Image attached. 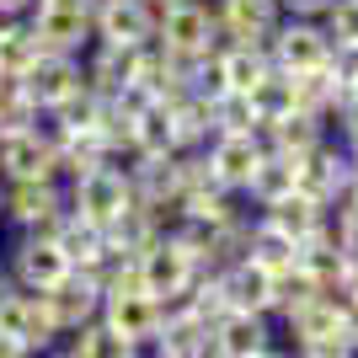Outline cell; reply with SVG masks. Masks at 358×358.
<instances>
[{
    "label": "cell",
    "mask_w": 358,
    "mask_h": 358,
    "mask_svg": "<svg viewBox=\"0 0 358 358\" xmlns=\"http://www.w3.org/2000/svg\"><path fill=\"white\" fill-rule=\"evenodd\" d=\"M155 48L171 54V59L209 64L214 54H224L230 43H224V32H220V22H214L209 0H182V6H171V11L155 16Z\"/></svg>",
    "instance_id": "1"
},
{
    "label": "cell",
    "mask_w": 358,
    "mask_h": 358,
    "mask_svg": "<svg viewBox=\"0 0 358 358\" xmlns=\"http://www.w3.org/2000/svg\"><path fill=\"white\" fill-rule=\"evenodd\" d=\"M129 203H134V187H129V171H123L118 161H107V166H96V171H86V177H75L70 193H64V209H70L75 220L96 224L102 236Z\"/></svg>",
    "instance_id": "2"
},
{
    "label": "cell",
    "mask_w": 358,
    "mask_h": 358,
    "mask_svg": "<svg viewBox=\"0 0 358 358\" xmlns=\"http://www.w3.org/2000/svg\"><path fill=\"white\" fill-rule=\"evenodd\" d=\"M0 337H11L22 343L32 358H43L59 348V327H54V315H48L43 294H27V289H11V294L0 299Z\"/></svg>",
    "instance_id": "3"
},
{
    "label": "cell",
    "mask_w": 358,
    "mask_h": 358,
    "mask_svg": "<svg viewBox=\"0 0 358 358\" xmlns=\"http://www.w3.org/2000/svg\"><path fill=\"white\" fill-rule=\"evenodd\" d=\"M91 43L145 48V43H155V16H150L145 0H96L91 6Z\"/></svg>",
    "instance_id": "4"
},
{
    "label": "cell",
    "mask_w": 358,
    "mask_h": 358,
    "mask_svg": "<svg viewBox=\"0 0 358 358\" xmlns=\"http://www.w3.org/2000/svg\"><path fill=\"white\" fill-rule=\"evenodd\" d=\"M134 262H139V284H145V294H150V299H161V305L182 299L187 289H193V278H203V273L187 262V252L171 241V230H166V236L155 241L145 257H134Z\"/></svg>",
    "instance_id": "5"
},
{
    "label": "cell",
    "mask_w": 358,
    "mask_h": 358,
    "mask_svg": "<svg viewBox=\"0 0 358 358\" xmlns=\"http://www.w3.org/2000/svg\"><path fill=\"white\" fill-rule=\"evenodd\" d=\"M348 171H353V161L343 155V145H321V150H310L305 161H294V193L299 198H310V203H321V209H337L343 203V193H348Z\"/></svg>",
    "instance_id": "6"
},
{
    "label": "cell",
    "mask_w": 358,
    "mask_h": 358,
    "mask_svg": "<svg viewBox=\"0 0 358 358\" xmlns=\"http://www.w3.org/2000/svg\"><path fill=\"white\" fill-rule=\"evenodd\" d=\"M268 59L284 75H305V70H327L331 59V38L321 32V22H278V32L268 38Z\"/></svg>",
    "instance_id": "7"
},
{
    "label": "cell",
    "mask_w": 358,
    "mask_h": 358,
    "mask_svg": "<svg viewBox=\"0 0 358 358\" xmlns=\"http://www.w3.org/2000/svg\"><path fill=\"white\" fill-rule=\"evenodd\" d=\"M6 214L16 220L22 236H38V241H54L64 209V187L59 182H22V187H6Z\"/></svg>",
    "instance_id": "8"
},
{
    "label": "cell",
    "mask_w": 358,
    "mask_h": 358,
    "mask_svg": "<svg viewBox=\"0 0 358 358\" xmlns=\"http://www.w3.org/2000/svg\"><path fill=\"white\" fill-rule=\"evenodd\" d=\"M0 177H6V187H22V182H59L54 134H48V129H27V134L0 139Z\"/></svg>",
    "instance_id": "9"
},
{
    "label": "cell",
    "mask_w": 358,
    "mask_h": 358,
    "mask_svg": "<svg viewBox=\"0 0 358 358\" xmlns=\"http://www.w3.org/2000/svg\"><path fill=\"white\" fill-rule=\"evenodd\" d=\"M107 331H118L123 343H134L139 353H150L155 348V337H161V321H166V305L150 294H113L102 299V315H96Z\"/></svg>",
    "instance_id": "10"
},
{
    "label": "cell",
    "mask_w": 358,
    "mask_h": 358,
    "mask_svg": "<svg viewBox=\"0 0 358 358\" xmlns=\"http://www.w3.org/2000/svg\"><path fill=\"white\" fill-rule=\"evenodd\" d=\"M214 22H220L230 48H268V38L278 32L284 11H278V0H220Z\"/></svg>",
    "instance_id": "11"
},
{
    "label": "cell",
    "mask_w": 358,
    "mask_h": 358,
    "mask_svg": "<svg viewBox=\"0 0 358 358\" xmlns=\"http://www.w3.org/2000/svg\"><path fill=\"white\" fill-rule=\"evenodd\" d=\"M6 278H11V289H27V294H48V289L59 284V278H70V262L59 257V246H54V241L16 236Z\"/></svg>",
    "instance_id": "12"
},
{
    "label": "cell",
    "mask_w": 358,
    "mask_h": 358,
    "mask_svg": "<svg viewBox=\"0 0 358 358\" xmlns=\"http://www.w3.org/2000/svg\"><path fill=\"white\" fill-rule=\"evenodd\" d=\"M203 155H209L214 182H220L224 193H246V182H252V171L262 166L268 145H262V134H214L209 145H203Z\"/></svg>",
    "instance_id": "13"
},
{
    "label": "cell",
    "mask_w": 358,
    "mask_h": 358,
    "mask_svg": "<svg viewBox=\"0 0 358 358\" xmlns=\"http://www.w3.org/2000/svg\"><path fill=\"white\" fill-rule=\"evenodd\" d=\"M129 171V187H134V203L166 214H177L182 203V182H177V155H134V161L123 166Z\"/></svg>",
    "instance_id": "14"
},
{
    "label": "cell",
    "mask_w": 358,
    "mask_h": 358,
    "mask_svg": "<svg viewBox=\"0 0 358 358\" xmlns=\"http://www.w3.org/2000/svg\"><path fill=\"white\" fill-rule=\"evenodd\" d=\"M43 305H48V315H54L59 337H75L80 327H91V321L102 315V289L91 284L86 273H75V268H70V278H59V284L48 289Z\"/></svg>",
    "instance_id": "15"
},
{
    "label": "cell",
    "mask_w": 358,
    "mask_h": 358,
    "mask_svg": "<svg viewBox=\"0 0 358 358\" xmlns=\"http://www.w3.org/2000/svg\"><path fill=\"white\" fill-rule=\"evenodd\" d=\"M289 348H343V299L337 294H315L305 310L284 315Z\"/></svg>",
    "instance_id": "16"
},
{
    "label": "cell",
    "mask_w": 358,
    "mask_h": 358,
    "mask_svg": "<svg viewBox=\"0 0 358 358\" xmlns=\"http://www.w3.org/2000/svg\"><path fill=\"white\" fill-rule=\"evenodd\" d=\"M32 38H38V54H64V59H80L91 48V16L80 11H38L27 16Z\"/></svg>",
    "instance_id": "17"
},
{
    "label": "cell",
    "mask_w": 358,
    "mask_h": 358,
    "mask_svg": "<svg viewBox=\"0 0 358 358\" xmlns=\"http://www.w3.org/2000/svg\"><path fill=\"white\" fill-rule=\"evenodd\" d=\"M22 91H27V102L38 107V113H54L70 91H80V59H64V54H38V64L22 75Z\"/></svg>",
    "instance_id": "18"
},
{
    "label": "cell",
    "mask_w": 358,
    "mask_h": 358,
    "mask_svg": "<svg viewBox=\"0 0 358 358\" xmlns=\"http://www.w3.org/2000/svg\"><path fill=\"white\" fill-rule=\"evenodd\" d=\"M209 343H214V358H262L273 348V321L252 310H230L209 331Z\"/></svg>",
    "instance_id": "19"
},
{
    "label": "cell",
    "mask_w": 358,
    "mask_h": 358,
    "mask_svg": "<svg viewBox=\"0 0 358 358\" xmlns=\"http://www.w3.org/2000/svg\"><path fill=\"white\" fill-rule=\"evenodd\" d=\"M214 278H220V294H224V305H230V310L268 315V305H273V273H268V268H257L252 257H241V262L220 268Z\"/></svg>",
    "instance_id": "20"
},
{
    "label": "cell",
    "mask_w": 358,
    "mask_h": 358,
    "mask_svg": "<svg viewBox=\"0 0 358 358\" xmlns=\"http://www.w3.org/2000/svg\"><path fill=\"white\" fill-rule=\"evenodd\" d=\"M166 118H171V145H177V155H187V150H203L214 139V102L209 96H198V91H187V96H177V102H161Z\"/></svg>",
    "instance_id": "21"
},
{
    "label": "cell",
    "mask_w": 358,
    "mask_h": 358,
    "mask_svg": "<svg viewBox=\"0 0 358 358\" xmlns=\"http://www.w3.org/2000/svg\"><path fill=\"white\" fill-rule=\"evenodd\" d=\"M299 273H305L321 294H337V289H343L348 257H343V246H337V236H331V220H327V230H315L310 241H299Z\"/></svg>",
    "instance_id": "22"
},
{
    "label": "cell",
    "mask_w": 358,
    "mask_h": 358,
    "mask_svg": "<svg viewBox=\"0 0 358 358\" xmlns=\"http://www.w3.org/2000/svg\"><path fill=\"white\" fill-rule=\"evenodd\" d=\"M262 145H268V155L305 161L310 150L327 145V123L310 118V113H289V118H278V123H268V129H262Z\"/></svg>",
    "instance_id": "23"
},
{
    "label": "cell",
    "mask_w": 358,
    "mask_h": 358,
    "mask_svg": "<svg viewBox=\"0 0 358 358\" xmlns=\"http://www.w3.org/2000/svg\"><path fill=\"white\" fill-rule=\"evenodd\" d=\"M161 236H166V220H161V214L145 209V203H129L118 220L107 224V252H118V257H145Z\"/></svg>",
    "instance_id": "24"
},
{
    "label": "cell",
    "mask_w": 358,
    "mask_h": 358,
    "mask_svg": "<svg viewBox=\"0 0 358 358\" xmlns=\"http://www.w3.org/2000/svg\"><path fill=\"white\" fill-rule=\"evenodd\" d=\"M209 70H214V80H220V91H241V96H246V91L273 70V59H268V48H224V54L209 59Z\"/></svg>",
    "instance_id": "25"
},
{
    "label": "cell",
    "mask_w": 358,
    "mask_h": 358,
    "mask_svg": "<svg viewBox=\"0 0 358 358\" xmlns=\"http://www.w3.org/2000/svg\"><path fill=\"white\" fill-rule=\"evenodd\" d=\"M262 220H268L273 230H284V236L299 246V241H310L315 230H327V220H331V214L321 209V203H310V198L289 193V198H278L273 209H262Z\"/></svg>",
    "instance_id": "26"
},
{
    "label": "cell",
    "mask_w": 358,
    "mask_h": 358,
    "mask_svg": "<svg viewBox=\"0 0 358 358\" xmlns=\"http://www.w3.org/2000/svg\"><path fill=\"white\" fill-rule=\"evenodd\" d=\"M54 161H59V177L75 182V177H86V171H96V166H107V150L96 139V129H80V134H54Z\"/></svg>",
    "instance_id": "27"
},
{
    "label": "cell",
    "mask_w": 358,
    "mask_h": 358,
    "mask_svg": "<svg viewBox=\"0 0 358 358\" xmlns=\"http://www.w3.org/2000/svg\"><path fill=\"white\" fill-rule=\"evenodd\" d=\"M54 246H59V257L70 262V268H91L96 257H107V236L96 230V224L75 220V214H64L59 230H54Z\"/></svg>",
    "instance_id": "28"
},
{
    "label": "cell",
    "mask_w": 358,
    "mask_h": 358,
    "mask_svg": "<svg viewBox=\"0 0 358 358\" xmlns=\"http://www.w3.org/2000/svg\"><path fill=\"white\" fill-rule=\"evenodd\" d=\"M246 257H252L257 268H268V273H284V268H294V262H299V246L257 214V220H252V241H246Z\"/></svg>",
    "instance_id": "29"
},
{
    "label": "cell",
    "mask_w": 358,
    "mask_h": 358,
    "mask_svg": "<svg viewBox=\"0 0 358 358\" xmlns=\"http://www.w3.org/2000/svg\"><path fill=\"white\" fill-rule=\"evenodd\" d=\"M246 102L257 107V123H262V129H268V123H278V118H289V113H294V75L268 70L252 91H246Z\"/></svg>",
    "instance_id": "30"
},
{
    "label": "cell",
    "mask_w": 358,
    "mask_h": 358,
    "mask_svg": "<svg viewBox=\"0 0 358 358\" xmlns=\"http://www.w3.org/2000/svg\"><path fill=\"white\" fill-rule=\"evenodd\" d=\"M246 193H252L257 209H273L278 198L294 193V161H284V155H262V166H257L252 182H246Z\"/></svg>",
    "instance_id": "31"
},
{
    "label": "cell",
    "mask_w": 358,
    "mask_h": 358,
    "mask_svg": "<svg viewBox=\"0 0 358 358\" xmlns=\"http://www.w3.org/2000/svg\"><path fill=\"white\" fill-rule=\"evenodd\" d=\"M38 64V38H32L27 22H0V75L6 80H22V75Z\"/></svg>",
    "instance_id": "32"
},
{
    "label": "cell",
    "mask_w": 358,
    "mask_h": 358,
    "mask_svg": "<svg viewBox=\"0 0 358 358\" xmlns=\"http://www.w3.org/2000/svg\"><path fill=\"white\" fill-rule=\"evenodd\" d=\"M337 96H343V86L331 80V70H305V75H294V113H310V118L327 123L331 107H337Z\"/></svg>",
    "instance_id": "33"
},
{
    "label": "cell",
    "mask_w": 358,
    "mask_h": 358,
    "mask_svg": "<svg viewBox=\"0 0 358 358\" xmlns=\"http://www.w3.org/2000/svg\"><path fill=\"white\" fill-rule=\"evenodd\" d=\"M64 348H70V358H145L134 343H123L118 331H107L102 321H91L75 337H64Z\"/></svg>",
    "instance_id": "34"
},
{
    "label": "cell",
    "mask_w": 358,
    "mask_h": 358,
    "mask_svg": "<svg viewBox=\"0 0 358 358\" xmlns=\"http://www.w3.org/2000/svg\"><path fill=\"white\" fill-rule=\"evenodd\" d=\"M236 203H230V193L224 187H203V193H187L177 203V224H203V230H214V224L236 220Z\"/></svg>",
    "instance_id": "35"
},
{
    "label": "cell",
    "mask_w": 358,
    "mask_h": 358,
    "mask_svg": "<svg viewBox=\"0 0 358 358\" xmlns=\"http://www.w3.org/2000/svg\"><path fill=\"white\" fill-rule=\"evenodd\" d=\"M96 118H102V96H96V91H86V80H80V91H70V96L48 113L54 134H80V129H96Z\"/></svg>",
    "instance_id": "36"
},
{
    "label": "cell",
    "mask_w": 358,
    "mask_h": 358,
    "mask_svg": "<svg viewBox=\"0 0 358 358\" xmlns=\"http://www.w3.org/2000/svg\"><path fill=\"white\" fill-rule=\"evenodd\" d=\"M315 294H321V289H315L310 278L299 273V262H294V268H284V273H273V305H268V321H273V315L284 321V315L305 310V305H310Z\"/></svg>",
    "instance_id": "37"
},
{
    "label": "cell",
    "mask_w": 358,
    "mask_h": 358,
    "mask_svg": "<svg viewBox=\"0 0 358 358\" xmlns=\"http://www.w3.org/2000/svg\"><path fill=\"white\" fill-rule=\"evenodd\" d=\"M27 129H38V107L27 102L22 80H6V75H0V139L27 134Z\"/></svg>",
    "instance_id": "38"
},
{
    "label": "cell",
    "mask_w": 358,
    "mask_h": 358,
    "mask_svg": "<svg viewBox=\"0 0 358 358\" xmlns=\"http://www.w3.org/2000/svg\"><path fill=\"white\" fill-rule=\"evenodd\" d=\"M134 155H177V145H171V118H166L161 102H150L145 113H139V123H134Z\"/></svg>",
    "instance_id": "39"
},
{
    "label": "cell",
    "mask_w": 358,
    "mask_h": 358,
    "mask_svg": "<svg viewBox=\"0 0 358 358\" xmlns=\"http://www.w3.org/2000/svg\"><path fill=\"white\" fill-rule=\"evenodd\" d=\"M214 134H262L257 107L246 102L241 91H220V96H214Z\"/></svg>",
    "instance_id": "40"
},
{
    "label": "cell",
    "mask_w": 358,
    "mask_h": 358,
    "mask_svg": "<svg viewBox=\"0 0 358 358\" xmlns=\"http://www.w3.org/2000/svg\"><path fill=\"white\" fill-rule=\"evenodd\" d=\"M321 32L337 43H358V0H331V11L321 16Z\"/></svg>",
    "instance_id": "41"
},
{
    "label": "cell",
    "mask_w": 358,
    "mask_h": 358,
    "mask_svg": "<svg viewBox=\"0 0 358 358\" xmlns=\"http://www.w3.org/2000/svg\"><path fill=\"white\" fill-rule=\"evenodd\" d=\"M331 236H337V246H343L348 262H358V203H337L331 209Z\"/></svg>",
    "instance_id": "42"
},
{
    "label": "cell",
    "mask_w": 358,
    "mask_h": 358,
    "mask_svg": "<svg viewBox=\"0 0 358 358\" xmlns=\"http://www.w3.org/2000/svg\"><path fill=\"white\" fill-rule=\"evenodd\" d=\"M327 70H331V80L337 86H358V43H337L331 48V59H327Z\"/></svg>",
    "instance_id": "43"
},
{
    "label": "cell",
    "mask_w": 358,
    "mask_h": 358,
    "mask_svg": "<svg viewBox=\"0 0 358 358\" xmlns=\"http://www.w3.org/2000/svg\"><path fill=\"white\" fill-rule=\"evenodd\" d=\"M278 11H284L289 22H321V16L331 11V0H278Z\"/></svg>",
    "instance_id": "44"
},
{
    "label": "cell",
    "mask_w": 358,
    "mask_h": 358,
    "mask_svg": "<svg viewBox=\"0 0 358 358\" xmlns=\"http://www.w3.org/2000/svg\"><path fill=\"white\" fill-rule=\"evenodd\" d=\"M331 118L343 123V134H353V129H358V86H348L343 96H337V107H331ZM331 118H327V123H331Z\"/></svg>",
    "instance_id": "45"
},
{
    "label": "cell",
    "mask_w": 358,
    "mask_h": 358,
    "mask_svg": "<svg viewBox=\"0 0 358 358\" xmlns=\"http://www.w3.org/2000/svg\"><path fill=\"white\" fill-rule=\"evenodd\" d=\"M343 348L358 358V299H343Z\"/></svg>",
    "instance_id": "46"
},
{
    "label": "cell",
    "mask_w": 358,
    "mask_h": 358,
    "mask_svg": "<svg viewBox=\"0 0 358 358\" xmlns=\"http://www.w3.org/2000/svg\"><path fill=\"white\" fill-rule=\"evenodd\" d=\"M38 11V0H0V22H22Z\"/></svg>",
    "instance_id": "47"
},
{
    "label": "cell",
    "mask_w": 358,
    "mask_h": 358,
    "mask_svg": "<svg viewBox=\"0 0 358 358\" xmlns=\"http://www.w3.org/2000/svg\"><path fill=\"white\" fill-rule=\"evenodd\" d=\"M38 6H43V11H80V16H91L96 0H38Z\"/></svg>",
    "instance_id": "48"
},
{
    "label": "cell",
    "mask_w": 358,
    "mask_h": 358,
    "mask_svg": "<svg viewBox=\"0 0 358 358\" xmlns=\"http://www.w3.org/2000/svg\"><path fill=\"white\" fill-rule=\"evenodd\" d=\"M289 353H294V358H353L348 348H337V343H331V348H289Z\"/></svg>",
    "instance_id": "49"
},
{
    "label": "cell",
    "mask_w": 358,
    "mask_h": 358,
    "mask_svg": "<svg viewBox=\"0 0 358 358\" xmlns=\"http://www.w3.org/2000/svg\"><path fill=\"white\" fill-rule=\"evenodd\" d=\"M337 299H358V262H348V273H343V289H337Z\"/></svg>",
    "instance_id": "50"
},
{
    "label": "cell",
    "mask_w": 358,
    "mask_h": 358,
    "mask_svg": "<svg viewBox=\"0 0 358 358\" xmlns=\"http://www.w3.org/2000/svg\"><path fill=\"white\" fill-rule=\"evenodd\" d=\"M0 358H32L22 343H11V337H0Z\"/></svg>",
    "instance_id": "51"
},
{
    "label": "cell",
    "mask_w": 358,
    "mask_h": 358,
    "mask_svg": "<svg viewBox=\"0 0 358 358\" xmlns=\"http://www.w3.org/2000/svg\"><path fill=\"white\" fill-rule=\"evenodd\" d=\"M343 155L358 166V129H353V134H343Z\"/></svg>",
    "instance_id": "52"
},
{
    "label": "cell",
    "mask_w": 358,
    "mask_h": 358,
    "mask_svg": "<svg viewBox=\"0 0 358 358\" xmlns=\"http://www.w3.org/2000/svg\"><path fill=\"white\" fill-rule=\"evenodd\" d=\"M262 358H294V353H289V348H278V343H273V348H268V353H262Z\"/></svg>",
    "instance_id": "53"
},
{
    "label": "cell",
    "mask_w": 358,
    "mask_h": 358,
    "mask_svg": "<svg viewBox=\"0 0 358 358\" xmlns=\"http://www.w3.org/2000/svg\"><path fill=\"white\" fill-rule=\"evenodd\" d=\"M6 294H11V278H6V273H0V299H6Z\"/></svg>",
    "instance_id": "54"
},
{
    "label": "cell",
    "mask_w": 358,
    "mask_h": 358,
    "mask_svg": "<svg viewBox=\"0 0 358 358\" xmlns=\"http://www.w3.org/2000/svg\"><path fill=\"white\" fill-rule=\"evenodd\" d=\"M43 358H70V348H54V353H43Z\"/></svg>",
    "instance_id": "55"
},
{
    "label": "cell",
    "mask_w": 358,
    "mask_h": 358,
    "mask_svg": "<svg viewBox=\"0 0 358 358\" xmlns=\"http://www.w3.org/2000/svg\"><path fill=\"white\" fill-rule=\"evenodd\" d=\"M0 214H6V187H0Z\"/></svg>",
    "instance_id": "56"
}]
</instances>
